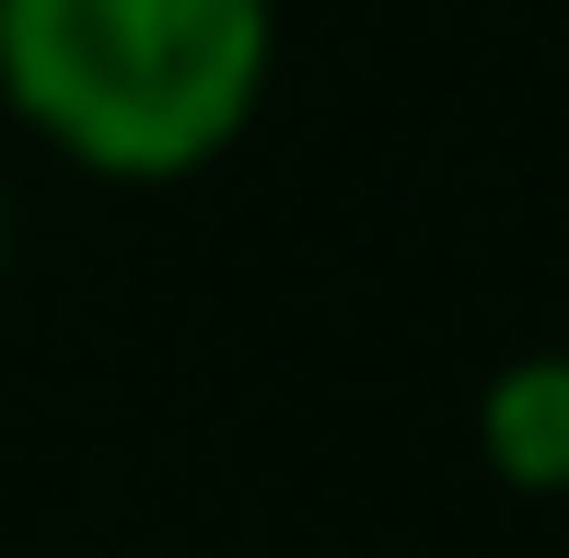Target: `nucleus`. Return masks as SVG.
Instances as JSON below:
<instances>
[{"instance_id": "f257e3e1", "label": "nucleus", "mask_w": 569, "mask_h": 558, "mask_svg": "<svg viewBox=\"0 0 569 558\" xmlns=\"http://www.w3.org/2000/svg\"><path fill=\"white\" fill-rule=\"evenodd\" d=\"M0 82L70 163L187 175L256 117L268 0H0Z\"/></svg>"}, {"instance_id": "f03ea898", "label": "nucleus", "mask_w": 569, "mask_h": 558, "mask_svg": "<svg viewBox=\"0 0 569 558\" xmlns=\"http://www.w3.org/2000/svg\"><path fill=\"white\" fill-rule=\"evenodd\" d=\"M488 454L523 489H569V361H523L488 385Z\"/></svg>"}, {"instance_id": "7ed1b4c3", "label": "nucleus", "mask_w": 569, "mask_h": 558, "mask_svg": "<svg viewBox=\"0 0 569 558\" xmlns=\"http://www.w3.org/2000/svg\"><path fill=\"white\" fill-rule=\"evenodd\" d=\"M0 257H12V210H0Z\"/></svg>"}]
</instances>
